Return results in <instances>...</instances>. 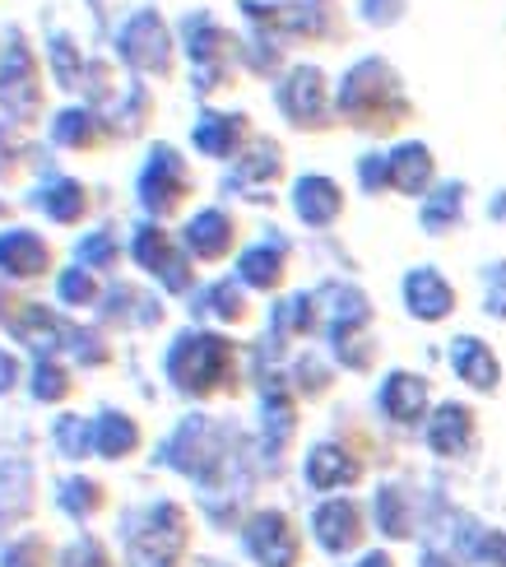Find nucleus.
<instances>
[{"mask_svg": "<svg viewBox=\"0 0 506 567\" xmlns=\"http://www.w3.org/2000/svg\"><path fill=\"white\" fill-rule=\"evenodd\" d=\"M42 158L47 154L29 140V131L0 116V186H19L29 173L42 168Z\"/></svg>", "mask_w": 506, "mask_h": 567, "instance_id": "26", "label": "nucleus"}, {"mask_svg": "<svg viewBox=\"0 0 506 567\" xmlns=\"http://www.w3.org/2000/svg\"><path fill=\"white\" fill-rule=\"evenodd\" d=\"M80 368L65 359V353H38L29 368V395L38 405H70L80 395Z\"/></svg>", "mask_w": 506, "mask_h": 567, "instance_id": "18", "label": "nucleus"}, {"mask_svg": "<svg viewBox=\"0 0 506 567\" xmlns=\"http://www.w3.org/2000/svg\"><path fill=\"white\" fill-rule=\"evenodd\" d=\"M358 6H363V19L368 23H381V29L404 14V0H358Z\"/></svg>", "mask_w": 506, "mask_h": 567, "instance_id": "46", "label": "nucleus"}, {"mask_svg": "<svg viewBox=\"0 0 506 567\" xmlns=\"http://www.w3.org/2000/svg\"><path fill=\"white\" fill-rule=\"evenodd\" d=\"M103 326H158L163 321V302L131 289V284H112L103 293Z\"/></svg>", "mask_w": 506, "mask_h": 567, "instance_id": "27", "label": "nucleus"}, {"mask_svg": "<svg viewBox=\"0 0 506 567\" xmlns=\"http://www.w3.org/2000/svg\"><path fill=\"white\" fill-rule=\"evenodd\" d=\"M488 312L506 317V261L493 266V275H488Z\"/></svg>", "mask_w": 506, "mask_h": 567, "instance_id": "47", "label": "nucleus"}, {"mask_svg": "<svg viewBox=\"0 0 506 567\" xmlns=\"http://www.w3.org/2000/svg\"><path fill=\"white\" fill-rule=\"evenodd\" d=\"M19 386H29V363L19 359V349L0 344V395H14Z\"/></svg>", "mask_w": 506, "mask_h": 567, "instance_id": "44", "label": "nucleus"}, {"mask_svg": "<svg viewBox=\"0 0 506 567\" xmlns=\"http://www.w3.org/2000/svg\"><path fill=\"white\" fill-rule=\"evenodd\" d=\"M131 261L163 284V293H190L196 289V256L182 247L177 233H167L158 219H144L131 233Z\"/></svg>", "mask_w": 506, "mask_h": 567, "instance_id": "7", "label": "nucleus"}, {"mask_svg": "<svg viewBox=\"0 0 506 567\" xmlns=\"http://www.w3.org/2000/svg\"><path fill=\"white\" fill-rule=\"evenodd\" d=\"M6 293H10V284H6V279H0V312H6Z\"/></svg>", "mask_w": 506, "mask_h": 567, "instance_id": "52", "label": "nucleus"}, {"mask_svg": "<svg viewBox=\"0 0 506 567\" xmlns=\"http://www.w3.org/2000/svg\"><path fill=\"white\" fill-rule=\"evenodd\" d=\"M251 140V122L242 112H200L196 131H190V145L205 158H242Z\"/></svg>", "mask_w": 506, "mask_h": 567, "instance_id": "16", "label": "nucleus"}, {"mask_svg": "<svg viewBox=\"0 0 506 567\" xmlns=\"http://www.w3.org/2000/svg\"><path fill=\"white\" fill-rule=\"evenodd\" d=\"M376 522H381L385 535H395V539L414 535V522H409V512H404V493L400 488H381L376 493Z\"/></svg>", "mask_w": 506, "mask_h": 567, "instance_id": "42", "label": "nucleus"}, {"mask_svg": "<svg viewBox=\"0 0 506 567\" xmlns=\"http://www.w3.org/2000/svg\"><path fill=\"white\" fill-rule=\"evenodd\" d=\"M52 446H56V456H65V461H89V456H99V423L65 410V414L52 423Z\"/></svg>", "mask_w": 506, "mask_h": 567, "instance_id": "35", "label": "nucleus"}, {"mask_svg": "<svg viewBox=\"0 0 506 567\" xmlns=\"http://www.w3.org/2000/svg\"><path fill=\"white\" fill-rule=\"evenodd\" d=\"M432 186V150L419 145V140H409L391 154V192L400 196H427Z\"/></svg>", "mask_w": 506, "mask_h": 567, "instance_id": "33", "label": "nucleus"}, {"mask_svg": "<svg viewBox=\"0 0 506 567\" xmlns=\"http://www.w3.org/2000/svg\"><path fill=\"white\" fill-rule=\"evenodd\" d=\"M474 433H478V423L469 405H442L427 419V446L437 456H465L474 446Z\"/></svg>", "mask_w": 506, "mask_h": 567, "instance_id": "21", "label": "nucleus"}, {"mask_svg": "<svg viewBox=\"0 0 506 567\" xmlns=\"http://www.w3.org/2000/svg\"><path fill=\"white\" fill-rule=\"evenodd\" d=\"M279 112L298 131H326L330 112H334L326 70H317V65H293V70H288L283 84H279Z\"/></svg>", "mask_w": 506, "mask_h": 567, "instance_id": "11", "label": "nucleus"}, {"mask_svg": "<svg viewBox=\"0 0 506 567\" xmlns=\"http://www.w3.org/2000/svg\"><path fill=\"white\" fill-rule=\"evenodd\" d=\"M381 410L385 419H395V423H423L427 419V382L414 372H391L385 377V386H381Z\"/></svg>", "mask_w": 506, "mask_h": 567, "instance_id": "25", "label": "nucleus"}, {"mask_svg": "<svg viewBox=\"0 0 506 567\" xmlns=\"http://www.w3.org/2000/svg\"><path fill=\"white\" fill-rule=\"evenodd\" d=\"M167 382L190 400H209L237 391V344L228 336H214V330H182L167 349Z\"/></svg>", "mask_w": 506, "mask_h": 567, "instance_id": "2", "label": "nucleus"}, {"mask_svg": "<svg viewBox=\"0 0 506 567\" xmlns=\"http://www.w3.org/2000/svg\"><path fill=\"white\" fill-rule=\"evenodd\" d=\"M317 321H321V312H317V298L311 293H298V298H288V302L275 307V330L279 336H311Z\"/></svg>", "mask_w": 506, "mask_h": 567, "instance_id": "41", "label": "nucleus"}, {"mask_svg": "<svg viewBox=\"0 0 506 567\" xmlns=\"http://www.w3.org/2000/svg\"><path fill=\"white\" fill-rule=\"evenodd\" d=\"M10 219H14V205H10V200H6V196H0V228H6V224H10Z\"/></svg>", "mask_w": 506, "mask_h": 567, "instance_id": "50", "label": "nucleus"}, {"mask_svg": "<svg viewBox=\"0 0 506 567\" xmlns=\"http://www.w3.org/2000/svg\"><path fill=\"white\" fill-rule=\"evenodd\" d=\"M182 247L196 256V261L214 266V261H228V256L237 251V219L228 215V209L209 205L200 209V215H190L186 228H182Z\"/></svg>", "mask_w": 506, "mask_h": 567, "instance_id": "15", "label": "nucleus"}, {"mask_svg": "<svg viewBox=\"0 0 506 567\" xmlns=\"http://www.w3.org/2000/svg\"><path fill=\"white\" fill-rule=\"evenodd\" d=\"M56 503H61V512L70 516V522L89 526L112 507V488L103 480H93V475H70L61 484V493H56Z\"/></svg>", "mask_w": 506, "mask_h": 567, "instance_id": "32", "label": "nucleus"}, {"mask_svg": "<svg viewBox=\"0 0 506 567\" xmlns=\"http://www.w3.org/2000/svg\"><path fill=\"white\" fill-rule=\"evenodd\" d=\"M293 215H298L307 228H330L334 219L344 215V186L330 182V177H321V173L298 177V182H293Z\"/></svg>", "mask_w": 506, "mask_h": 567, "instance_id": "19", "label": "nucleus"}, {"mask_svg": "<svg viewBox=\"0 0 506 567\" xmlns=\"http://www.w3.org/2000/svg\"><path fill=\"white\" fill-rule=\"evenodd\" d=\"M75 261L89 266L93 275H116L126 261V247L116 243V228H93L75 243Z\"/></svg>", "mask_w": 506, "mask_h": 567, "instance_id": "36", "label": "nucleus"}, {"mask_svg": "<svg viewBox=\"0 0 506 567\" xmlns=\"http://www.w3.org/2000/svg\"><path fill=\"white\" fill-rule=\"evenodd\" d=\"M116 61H122L135 80H173L177 33L167 29V19L154 6L135 10L122 29H116Z\"/></svg>", "mask_w": 506, "mask_h": 567, "instance_id": "5", "label": "nucleus"}, {"mask_svg": "<svg viewBox=\"0 0 506 567\" xmlns=\"http://www.w3.org/2000/svg\"><path fill=\"white\" fill-rule=\"evenodd\" d=\"M363 480V461H353L349 446H334V442H321L317 452L307 456V484L311 488H349Z\"/></svg>", "mask_w": 506, "mask_h": 567, "instance_id": "24", "label": "nucleus"}, {"mask_svg": "<svg viewBox=\"0 0 506 567\" xmlns=\"http://www.w3.org/2000/svg\"><path fill=\"white\" fill-rule=\"evenodd\" d=\"M190 549V516L177 503H154L144 512V526L131 535L135 567H177Z\"/></svg>", "mask_w": 506, "mask_h": 567, "instance_id": "8", "label": "nucleus"}, {"mask_svg": "<svg viewBox=\"0 0 506 567\" xmlns=\"http://www.w3.org/2000/svg\"><path fill=\"white\" fill-rule=\"evenodd\" d=\"M99 456L103 461H131L144 452V429H140V419L126 414V410H103L99 419Z\"/></svg>", "mask_w": 506, "mask_h": 567, "instance_id": "29", "label": "nucleus"}, {"mask_svg": "<svg viewBox=\"0 0 506 567\" xmlns=\"http://www.w3.org/2000/svg\"><path fill=\"white\" fill-rule=\"evenodd\" d=\"M311 530H317L321 549H330V554H349V549L363 545V535H368V526H363V507L349 503V498H330V503L317 507V516H311Z\"/></svg>", "mask_w": 506, "mask_h": 567, "instance_id": "17", "label": "nucleus"}, {"mask_svg": "<svg viewBox=\"0 0 506 567\" xmlns=\"http://www.w3.org/2000/svg\"><path fill=\"white\" fill-rule=\"evenodd\" d=\"M283 177V154H279V145L275 140H256L251 145V154L247 158H237V182H247V186H256V182H279Z\"/></svg>", "mask_w": 506, "mask_h": 567, "instance_id": "40", "label": "nucleus"}, {"mask_svg": "<svg viewBox=\"0 0 506 567\" xmlns=\"http://www.w3.org/2000/svg\"><path fill=\"white\" fill-rule=\"evenodd\" d=\"M484 558L497 563V567H506V535H502V530H493V535L484 539Z\"/></svg>", "mask_w": 506, "mask_h": 567, "instance_id": "48", "label": "nucleus"}, {"mask_svg": "<svg viewBox=\"0 0 506 567\" xmlns=\"http://www.w3.org/2000/svg\"><path fill=\"white\" fill-rule=\"evenodd\" d=\"M461 215H465V186L461 182L437 186L432 196H423V228L432 233V238L451 233L455 224H461Z\"/></svg>", "mask_w": 506, "mask_h": 567, "instance_id": "37", "label": "nucleus"}, {"mask_svg": "<svg viewBox=\"0 0 506 567\" xmlns=\"http://www.w3.org/2000/svg\"><path fill=\"white\" fill-rule=\"evenodd\" d=\"M0 567H61V554H56V545L47 535L29 530V535H19V539H10V545H6Z\"/></svg>", "mask_w": 506, "mask_h": 567, "instance_id": "39", "label": "nucleus"}, {"mask_svg": "<svg viewBox=\"0 0 506 567\" xmlns=\"http://www.w3.org/2000/svg\"><path fill=\"white\" fill-rule=\"evenodd\" d=\"M182 52L190 56L196 93L233 89V75H237V65H242V38L228 33L209 10H196L182 19Z\"/></svg>", "mask_w": 506, "mask_h": 567, "instance_id": "4", "label": "nucleus"}, {"mask_svg": "<svg viewBox=\"0 0 506 567\" xmlns=\"http://www.w3.org/2000/svg\"><path fill=\"white\" fill-rule=\"evenodd\" d=\"M358 567H395V558H391V554H368Z\"/></svg>", "mask_w": 506, "mask_h": 567, "instance_id": "49", "label": "nucleus"}, {"mask_svg": "<svg viewBox=\"0 0 506 567\" xmlns=\"http://www.w3.org/2000/svg\"><path fill=\"white\" fill-rule=\"evenodd\" d=\"M29 209H38V215L56 228H84L93 215V186L70 173H52L33 186Z\"/></svg>", "mask_w": 506, "mask_h": 567, "instance_id": "13", "label": "nucleus"}, {"mask_svg": "<svg viewBox=\"0 0 506 567\" xmlns=\"http://www.w3.org/2000/svg\"><path fill=\"white\" fill-rule=\"evenodd\" d=\"M56 270H61V251L47 233L29 224L0 228V279L6 284H42V279H56Z\"/></svg>", "mask_w": 506, "mask_h": 567, "instance_id": "9", "label": "nucleus"}, {"mask_svg": "<svg viewBox=\"0 0 506 567\" xmlns=\"http://www.w3.org/2000/svg\"><path fill=\"white\" fill-rule=\"evenodd\" d=\"M135 196L144 205V215L149 219H173L186 209V200L196 196V177H190V163L182 158L177 145H154L149 158H144V168L135 177Z\"/></svg>", "mask_w": 506, "mask_h": 567, "instance_id": "6", "label": "nucleus"}, {"mask_svg": "<svg viewBox=\"0 0 506 567\" xmlns=\"http://www.w3.org/2000/svg\"><path fill=\"white\" fill-rule=\"evenodd\" d=\"M103 116L112 122V135H116V140H135L144 126L154 122V93H149V84L126 80V89L116 93V103H112Z\"/></svg>", "mask_w": 506, "mask_h": 567, "instance_id": "31", "label": "nucleus"}, {"mask_svg": "<svg viewBox=\"0 0 506 567\" xmlns=\"http://www.w3.org/2000/svg\"><path fill=\"white\" fill-rule=\"evenodd\" d=\"M283 270H288V247L283 243H256V247H247L242 256H237V279L247 284V289H279L283 284Z\"/></svg>", "mask_w": 506, "mask_h": 567, "instance_id": "30", "label": "nucleus"}, {"mask_svg": "<svg viewBox=\"0 0 506 567\" xmlns=\"http://www.w3.org/2000/svg\"><path fill=\"white\" fill-rule=\"evenodd\" d=\"M358 177H363L368 192H385V186H391V154H363Z\"/></svg>", "mask_w": 506, "mask_h": 567, "instance_id": "45", "label": "nucleus"}, {"mask_svg": "<svg viewBox=\"0 0 506 567\" xmlns=\"http://www.w3.org/2000/svg\"><path fill=\"white\" fill-rule=\"evenodd\" d=\"M334 112L344 116L358 131H395L409 122V99L400 89V75L381 56L358 61L349 75L340 80V93H334Z\"/></svg>", "mask_w": 506, "mask_h": 567, "instance_id": "1", "label": "nucleus"}, {"mask_svg": "<svg viewBox=\"0 0 506 567\" xmlns=\"http://www.w3.org/2000/svg\"><path fill=\"white\" fill-rule=\"evenodd\" d=\"M205 312H209V317H219V321H228V326L247 321V317H251L247 284H242V279H219L214 289H205Z\"/></svg>", "mask_w": 506, "mask_h": 567, "instance_id": "38", "label": "nucleus"}, {"mask_svg": "<svg viewBox=\"0 0 506 567\" xmlns=\"http://www.w3.org/2000/svg\"><path fill=\"white\" fill-rule=\"evenodd\" d=\"M0 330H6L14 344L33 349V353H61L65 349V336H70V321L56 312V307H42L33 298H19L14 284H10L6 312H0Z\"/></svg>", "mask_w": 506, "mask_h": 567, "instance_id": "10", "label": "nucleus"}, {"mask_svg": "<svg viewBox=\"0 0 506 567\" xmlns=\"http://www.w3.org/2000/svg\"><path fill=\"white\" fill-rule=\"evenodd\" d=\"M47 131H52V150H65L75 158H99L112 150V122L89 107V103H65L61 112H52V122H47Z\"/></svg>", "mask_w": 506, "mask_h": 567, "instance_id": "12", "label": "nucleus"}, {"mask_svg": "<svg viewBox=\"0 0 506 567\" xmlns=\"http://www.w3.org/2000/svg\"><path fill=\"white\" fill-rule=\"evenodd\" d=\"M404 302L419 321H446L455 312V289L442 270L419 266V270L404 275Z\"/></svg>", "mask_w": 506, "mask_h": 567, "instance_id": "20", "label": "nucleus"}, {"mask_svg": "<svg viewBox=\"0 0 506 567\" xmlns=\"http://www.w3.org/2000/svg\"><path fill=\"white\" fill-rule=\"evenodd\" d=\"M65 359L80 372H107L116 363V344L107 326H89V321H70L65 336Z\"/></svg>", "mask_w": 506, "mask_h": 567, "instance_id": "22", "label": "nucleus"}, {"mask_svg": "<svg viewBox=\"0 0 506 567\" xmlns=\"http://www.w3.org/2000/svg\"><path fill=\"white\" fill-rule=\"evenodd\" d=\"M423 567H446V563H442L437 554H427V558H423Z\"/></svg>", "mask_w": 506, "mask_h": 567, "instance_id": "51", "label": "nucleus"}, {"mask_svg": "<svg viewBox=\"0 0 506 567\" xmlns=\"http://www.w3.org/2000/svg\"><path fill=\"white\" fill-rule=\"evenodd\" d=\"M47 84H52V75H47L38 47L23 29H10L0 42V116L23 131H38L47 122V107H52Z\"/></svg>", "mask_w": 506, "mask_h": 567, "instance_id": "3", "label": "nucleus"}, {"mask_svg": "<svg viewBox=\"0 0 506 567\" xmlns=\"http://www.w3.org/2000/svg\"><path fill=\"white\" fill-rule=\"evenodd\" d=\"M242 539H247V554L260 567H298V558H302V535L283 512H256Z\"/></svg>", "mask_w": 506, "mask_h": 567, "instance_id": "14", "label": "nucleus"}, {"mask_svg": "<svg viewBox=\"0 0 506 567\" xmlns=\"http://www.w3.org/2000/svg\"><path fill=\"white\" fill-rule=\"evenodd\" d=\"M47 75L65 93H84V75H89V56L80 52V38L56 29L47 38Z\"/></svg>", "mask_w": 506, "mask_h": 567, "instance_id": "28", "label": "nucleus"}, {"mask_svg": "<svg viewBox=\"0 0 506 567\" xmlns=\"http://www.w3.org/2000/svg\"><path fill=\"white\" fill-rule=\"evenodd\" d=\"M56 302L65 307V312H89V307H103V293H107V284L103 275H93L89 266H61L56 270Z\"/></svg>", "mask_w": 506, "mask_h": 567, "instance_id": "34", "label": "nucleus"}, {"mask_svg": "<svg viewBox=\"0 0 506 567\" xmlns=\"http://www.w3.org/2000/svg\"><path fill=\"white\" fill-rule=\"evenodd\" d=\"M61 567H122V563L112 558V549L103 545L99 535H80L75 545L61 554Z\"/></svg>", "mask_w": 506, "mask_h": 567, "instance_id": "43", "label": "nucleus"}, {"mask_svg": "<svg viewBox=\"0 0 506 567\" xmlns=\"http://www.w3.org/2000/svg\"><path fill=\"white\" fill-rule=\"evenodd\" d=\"M451 368L461 382H469L474 391H497L502 382V363H497V353L478 340V336H461L451 344Z\"/></svg>", "mask_w": 506, "mask_h": 567, "instance_id": "23", "label": "nucleus"}]
</instances>
